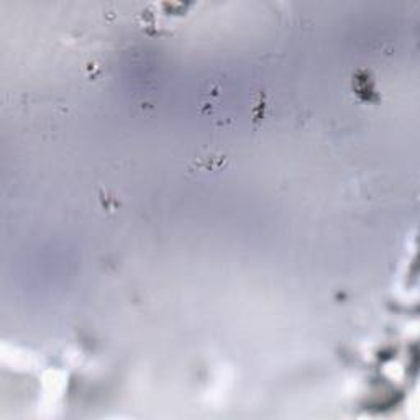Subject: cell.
<instances>
[{
  "label": "cell",
  "instance_id": "obj_1",
  "mask_svg": "<svg viewBox=\"0 0 420 420\" xmlns=\"http://www.w3.org/2000/svg\"><path fill=\"white\" fill-rule=\"evenodd\" d=\"M230 158L225 153H219V151H210V153L199 156L189 166V171H220L227 166Z\"/></svg>",
  "mask_w": 420,
  "mask_h": 420
}]
</instances>
